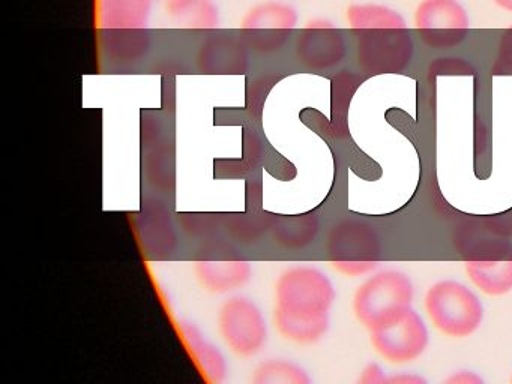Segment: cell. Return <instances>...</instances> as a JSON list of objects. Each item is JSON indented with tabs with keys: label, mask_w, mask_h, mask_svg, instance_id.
Listing matches in <instances>:
<instances>
[{
	"label": "cell",
	"mask_w": 512,
	"mask_h": 384,
	"mask_svg": "<svg viewBox=\"0 0 512 384\" xmlns=\"http://www.w3.org/2000/svg\"><path fill=\"white\" fill-rule=\"evenodd\" d=\"M335 297L334 282L319 267H287L274 285L272 323L278 335L295 344H316L328 332Z\"/></svg>",
	"instance_id": "obj_1"
},
{
	"label": "cell",
	"mask_w": 512,
	"mask_h": 384,
	"mask_svg": "<svg viewBox=\"0 0 512 384\" xmlns=\"http://www.w3.org/2000/svg\"><path fill=\"white\" fill-rule=\"evenodd\" d=\"M415 287L412 279L400 270H382L368 276L353 294L352 308L356 320L371 332L412 308Z\"/></svg>",
	"instance_id": "obj_2"
},
{
	"label": "cell",
	"mask_w": 512,
	"mask_h": 384,
	"mask_svg": "<svg viewBox=\"0 0 512 384\" xmlns=\"http://www.w3.org/2000/svg\"><path fill=\"white\" fill-rule=\"evenodd\" d=\"M424 308L434 329L448 338H469L484 320V305L478 294L452 279H443L428 288Z\"/></svg>",
	"instance_id": "obj_3"
},
{
	"label": "cell",
	"mask_w": 512,
	"mask_h": 384,
	"mask_svg": "<svg viewBox=\"0 0 512 384\" xmlns=\"http://www.w3.org/2000/svg\"><path fill=\"white\" fill-rule=\"evenodd\" d=\"M326 251L334 269L347 278L368 275L379 266V234L367 222L344 219L329 231Z\"/></svg>",
	"instance_id": "obj_4"
},
{
	"label": "cell",
	"mask_w": 512,
	"mask_h": 384,
	"mask_svg": "<svg viewBox=\"0 0 512 384\" xmlns=\"http://www.w3.org/2000/svg\"><path fill=\"white\" fill-rule=\"evenodd\" d=\"M217 329L224 345L239 357L257 356L268 344L269 324L262 308L241 294L230 296L221 303Z\"/></svg>",
	"instance_id": "obj_5"
},
{
	"label": "cell",
	"mask_w": 512,
	"mask_h": 384,
	"mask_svg": "<svg viewBox=\"0 0 512 384\" xmlns=\"http://www.w3.org/2000/svg\"><path fill=\"white\" fill-rule=\"evenodd\" d=\"M299 24V14L286 0H263L251 6L241 20L239 32L259 53H274L289 41Z\"/></svg>",
	"instance_id": "obj_6"
},
{
	"label": "cell",
	"mask_w": 512,
	"mask_h": 384,
	"mask_svg": "<svg viewBox=\"0 0 512 384\" xmlns=\"http://www.w3.org/2000/svg\"><path fill=\"white\" fill-rule=\"evenodd\" d=\"M358 65L365 74H398L404 71L412 60V36L407 27H379L359 30Z\"/></svg>",
	"instance_id": "obj_7"
},
{
	"label": "cell",
	"mask_w": 512,
	"mask_h": 384,
	"mask_svg": "<svg viewBox=\"0 0 512 384\" xmlns=\"http://www.w3.org/2000/svg\"><path fill=\"white\" fill-rule=\"evenodd\" d=\"M374 351L392 365H404L421 357L430 344V332L418 311L407 309L391 323L371 330Z\"/></svg>",
	"instance_id": "obj_8"
},
{
	"label": "cell",
	"mask_w": 512,
	"mask_h": 384,
	"mask_svg": "<svg viewBox=\"0 0 512 384\" xmlns=\"http://www.w3.org/2000/svg\"><path fill=\"white\" fill-rule=\"evenodd\" d=\"M415 26L425 45L445 50L466 41L469 17L457 0H424L416 9Z\"/></svg>",
	"instance_id": "obj_9"
},
{
	"label": "cell",
	"mask_w": 512,
	"mask_h": 384,
	"mask_svg": "<svg viewBox=\"0 0 512 384\" xmlns=\"http://www.w3.org/2000/svg\"><path fill=\"white\" fill-rule=\"evenodd\" d=\"M295 53L298 62L310 71H328L346 59V39L332 21L316 18L299 32Z\"/></svg>",
	"instance_id": "obj_10"
},
{
	"label": "cell",
	"mask_w": 512,
	"mask_h": 384,
	"mask_svg": "<svg viewBox=\"0 0 512 384\" xmlns=\"http://www.w3.org/2000/svg\"><path fill=\"white\" fill-rule=\"evenodd\" d=\"M454 245L464 261L512 260V245L505 236L488 227L463 225L454 234Z\"/></svg>",
	"instance_id": "obj_11"
},
{
	"label": "cell",
	"mask_w": 512,
	"mask_h": 384,
	"mask_svg": "<svg viewBox=\"0 0 512 384\" xmlns=\"http://www.w3.org/2000/svg\"><path fill=\"white\" fill-rule=\"evenodd\" d=\"M194 275L203 290L232 294L250 282L253 266L247 260H200L194 263Z\"/></svg>",
	"instance_id": "obj_12"
},
{
	"label": "cell",
	"mask_w": 512,
	"mask_h": 384,
	"mask_svg": "<svg viewBox=\"0 0 512 384\" xmlns=\"http://www.w3.org/2000/svg\"><path fill=\"white\" fill-rule=\"evenodd\" d=\"M179 333L191 359L199 366L202 374L211 383H223L229 374V363L221 348L191 321H181Z\"/></svg>",
	"instance_id": "obj_13"
},
{
	"label": "cell",
	"mask_w": 512,
	"mask_h": 384,
	"mask_svg": "<svg viewBox=\"0 0 512 384\" xmlns=\"http://www.w3.org/2000/svg\"><path fill=\"white\" fill-rule=\"evenodd\" d=\"M155 0H100V24L106 32L145 30Z\"/></svg>",
	"instance_id": "obj_14"
},
{
	"label": "cell",
	"mask_w": 512,
	"mask_h": 384,
	"mask_svg": "<svg viewBox=\"0 0 512 384\" xmlns=\"http://www.w3.org/2000/svg\"><path fill=\"white\" fill-rule=\"evenodd\" d=\"M164 12L181 29L215 30L220 27V6L215 0H164Z\"/></svg>",
	"instance_id": "obj_15"
},
{
	"label": "cell",
	"mask_w": 512,
	"mask_h": 384,
	"mask_svg": "<svg viewBox=\"0 0 512 384\" xmlns=\"http://www.w3.org/2000/svg\"><path fill=\"white\" fill-rule=\"evenodd\" d=\"M473 287L487 296H505L512 291V260L464 261Z\"/></svg>",
	"instance_id": "obj_16"
},
{
	"label": "cell",
	"mask_w": 512,
	"mask_h": 384,
	"mask_svg": "<svg viewBox=\"0 0 512 384\" xmlns=\"http://www.w3.org/2000/svg\"><path fill=\"white\" fill-rule=\"evenodd\" d=\"M251 381L254 384H308L311 377L307 369L295 360L274 357L256 366Z\"/></svg>",
	"instance_id": "obj_17"
},
{
	"label": "cell",
	"mask_w": 512,
	"mask_h": 384,
	"mask_svg": "<svg viewBox=\"0 0 512 384\" xmlns=\"http://www.w3.org/2000/svg\"><path fill=\"white\" fill-rule=\"evenodd\" d=\"M347 20L355 32L379 29V27H400V29L407 27L406 20L398 12L380 5L349 6Z\"/></svg>",
	"instance_id": "obj_18"
},
{
	"label": "cell",
	"mask_w": 512,
	"mask_h": 384,
	"mask_svg": "<svg viewBox=\"0 0 512 384\" xmlns=\"http://www.w3.org/2000/svg\"><path fill=\"white\" fill-rule=\"evenodd\" d=\"M320 230V222L316 216L305 215L284 221L281 230H275L277 239L286 248H304L316 239Z\"/></svg>",
	"instance_id": "obj_19"
},
{
	"label": "cell",
	"mask_w": 512,
	"mask_h": 384,
	"mask_svg": "<svg viewBox=\"0 0 512 384\" xmlns=\"http://www.w3.org/2000/svg\"><path fill=\"white\" fill-rule=\"evenodd\" d=\"M494 75H512V26L500 36L497 45L496 60L493 65Z\"/></svg>",
	"instance_id": "obj_20"
},
{
	"label": "cell",
	"mask_w": 512,
	"mask_h": 384,
	"mask_svg": "<svg viewBox=\"0 0 512 384\" xmlns=\"http://www.w3.org/2000/svg\"><path fill=\"white\" fill-rule=\"evenodd\" d=\"M430 72L434 75H473L475 69L461 59H436L431 65Z\"/></svg>",
	"instance_id": "obj_21"
},
{
	"label": "cell",
	"mask_w": 512,
	"mask_h": 384,
	"mask_svg": "<svg viewBox=\"0 0 512 384\" xmlns=\"http://www.w3.org/2000/svg\"><path fill=\"white\" fill-rule=\"evenodd\" d=\"M488 227L505 237H512V207L499 215L485 219Z\"/></svg>",
	"instance_id": "obj_22"
},
{
	"label": "cell",
	"mask_w": 512,
	"mask_h": 384,
	"mask_svg": "<svg viewBox=\"0 0 512 384\" xmlns=\"http://www.w3.org/2000/svg\"><path fill=\"white\" fill-rule=\"evenodd\" d=\"M386 375L379 363H368L361 372L359 383L361 384H386Z\"/></svg>",
	"instance_id": "obj_23"
},
{
	"label": "cell",
	"mask_w": 512,
	"mask_h": 384,
	"mask_svg": "<svg viewBox=\"0 0 512 384\" xmlns=\"http://www.w3.org/2000/svg\"><path fill=\"white\" fill-rule=\"evenodd\" d=\"M214 50H206L208 53L215 54V56L221 57V59H233V60H245L244 54H242V50L235 51V53L229 54V56H226V54L221 53V47L220 42H217V47H212ZM212 71H217L218 74H227V71L232 72L233 68L232 65H230L227 60H220V62L217 63V65L214 66V69Z\"/></svg>",
	"instance_id": "obj_24"
},
{
	"label": "cell",
	"mask_w": 512,
	"mask_h": 384,
	"mask_svg": "<svg viewBox=\"0 0 512 384\" xmlns=\"http://www.w3.org/2000/svg\"><path fill=\"white\" fill-rule=\"evenodd\" d=\"M446 384H482L484 380L472 371H458L449 375L445 380Z\"/></svg>",
	"instance_id": "obj_25"
},
{
	"label": "cell",
	"mask_w": 512,
	"mask_h": 384,
	"mask_svg": "<svg viewBox=\"0 0 512 384\" xmlns=\"http://www.w3.org/2000/svg\"><path fill=\"white\" fill-rule=\"evenodd\" d=\"M425 384L427 380L424 377H419L416 374H410V372H397V374L389 375L386 378V384Z\"/></svg>",
	"instance_id": "obj_26"
},
{
	"label": "cell",
	"mask_w": 512,
	"mask_h": 384,
	"mask_svg": "<svg viewBox=\"0 0 512 384\" xmlns=\"http://www.w3.org/2000/svg\"><path fill=\"white\" fill-rule=\"evenodd\" d=\"M500 8L506 9V11L512 12V0H494Z\"/></svg>",
	"instance_id": "obj_27"
},
{
	"label": "cell",
	"mask_w": 512,
	"mask_h": 384,
	"mask_svg": "<svg viewBox=\"0 0 512 384\" xmlns=\"http://www.w3.org/2000/svg\"><path fill=\"white\" fill-rule=\"evenodd\" d=\"M511 383H512V375H511Z\"/></svg>",
	"instance_id": "obj_28"
}]
</instances>
